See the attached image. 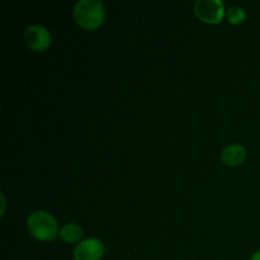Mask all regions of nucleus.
Wrapping results in <instances>:
<instances>
[{
	"instance_id": "nucleus-1",
	"label": "nucleus",
	"mask_w": 260,
	"mask_h": 260,
	"mask_svg": "<svg viewBox=\"0 0 260 260\" xmlns=\"http://www.w3.org/2000/svg\"><path fill=\"white\" fill-rule=\"evenodd\" d=\"M74 17L78 24L85 29H96L104 19L103 3L99 0H80L74 8Z\"/></svg>"
},
{
	"instance_id": "nucleus-2",
	"label": "nucleus",
	"mask_w": 260,
	"mask_h": 260,
	"mask_svg": "<svg viewBox=\"0 0 260 260\" xmlns=\"http://www.w3.org/2000/svg\"><path fill=\"white\" fill-rule=\"evenodd\" d=\"M29 233L42 241L53 240L57 235V222L51 213L46 211H36L27 220Z\"/></svg>"
},
{
	"instance_id": "nucleus-3",
	"label": "nucleus",
	"mask_w": 260,
	"mask_h": 260,
	"mask_svg": "<svg viewBox=\"0 0 260 260\" xmlns=\"http://www.w3.org/2000/svg\"><path fill=\"white\" fill-rule=\"evenodd\" d=\"M193 8L200 19L211 24L220 23L225 13V5L221 0H197Z\"/></svg>"
},
{
	"instance_id": "nucleus-4",
	"label": "nucleus",
	"mask_w": 260,
	"mask_h": 260,
	"mask_svg": "<svg viewBox=\"0 0 260 260\" xmlns=\"http://www.w3.org/2000/svg\"><path fill=\"white\" fill-rule=\"evenodd\" d=\"M25 42H27L28 47L32 48L33 51H45L46 48H48V46L51 45V35L48 32L47 28H45L43 25L36 24L30 25L25 29L24 33Z\"/></svg>"
},
{
	"instance_id": "nucleus-5",
	"label": "nucleus",
	"mask_w": 260,
	"mask_h": 260,
	"mask_svg": "<svg viewBox=\"0 0 260 260\" xmlns=\"http://www.w3.org/2000/svg\"><path fill=\"white\" fill-rule=\"evenodd\" d=\"M104 254V245L95 238L85 239L74 249L75 260H99Z\"/></svg>"
},
{
	"instance_id": "nucleus-6",
	"label": "nucleus",
	"mask_w": 260,
	"mask_h": 260,
	"mask_svg": "<svg viewBox=\"0 0 260 260\" xmlns=\"http://www.w3.org/2000/svg\"><path fill=\"white\" fill-rule=\"evenodd\" d=\"M245 156V147L239 144H233L229 145L222 150L221 160L223 161V164L229 165V167H236V165H240L244 161Z\"/></svg>"
},
{
	"instance_id": "nucleus-7",
	"label": "nucleus",
	"mask_w": 260,
	"mask_h": 260,
	"mask_svg": "<svg viewBox=\"0 0 260 260\" xmlns=\"http://www.w3.org/2000/svg\"><path fill=\"white\" fill-rule=\"evenodd\" d=\"M58 235L66 243H78L83 236V229L76 223H66L61 228Z\"/></svg>"
},
{
	"instance_id": "nucleus-8",
	"label": "nucleus",
	"mask_w": 260,
	"mask_h": 260,
	"mask_svg": "<svg viewBox=\"0 0 260 260\" xmlns=\"http://www.w3.org/2000/svg\"><path fill=\"white\" fill-rule=\"evenodd\" d=\"M228 18L229 22L231 24H240L241 22H244L246 18V13L243 8L240 7H231L228 10Z\"/></svg>"
},
{
	"instance_id": "nucleus-9",
	"label": "nucleus",
	"mask_w": 260,
	"mask_h": 260,
	"mask_svg": "<svg viewBox=\"0 0 260 260\" xmlns=\"http://www.w3.org/2000/svg\"><path fill=\"white\" fill-rule=\"evenodd\" d=\"M250 260H260V249L253 254V256H251Z\"/></svg>"
}]
</instances>
